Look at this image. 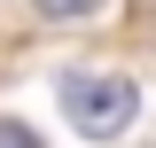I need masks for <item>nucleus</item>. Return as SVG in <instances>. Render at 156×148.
<instances>
[{"mask_svg":"<svg viewBox=\"0 0 156 148\" xmlns=\"http://www.w3.org/2000/svg\"><path fill=\"white\" fill-rule=\"evenodd\" d=\"M55 101H62V117H70L86 140H109V132H125V125H133L140 86H133V78H117V70H62Z\"/></svg>","mask_w":156,"mask_h":148,"instance_id":"f257e3e1","label":"nucleus"},{"mask_svg":"<svg viewBox=\"0 0 156 148\" xmlns=\"http://www.w3.org/2000/svg\"><path fill=\"white\" fill-rule=\"evenodd\" d=\"M39 16H55V23H78V16H101L109 0H31Z\"/></svg>","mask_w":156,"mask_h":148,"instance_id":"f03ea898","label":"nucleus"},{"mask_svg":"<svg viewBox=\"0 0 156 148\" xmlns=\"http://www.w3.org/2000/svg\"><path fill=\"white\" fill-rule=\"evenodd\" d=\"M0 148H39V132L16 125V117H0Z\"/></svg>","mask_w":156,"mask_h":148,"instance_id":"7ed1b4c3","label":"nucleus"}]
</instances>
